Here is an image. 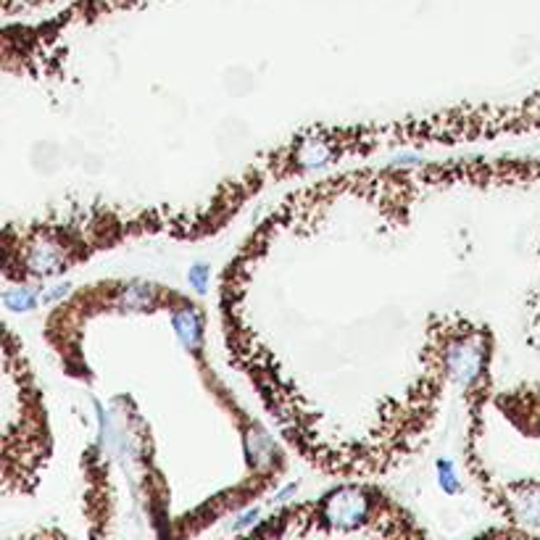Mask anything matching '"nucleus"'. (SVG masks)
I'll return each instance as SVG.
<instances>
[]
</instances>
